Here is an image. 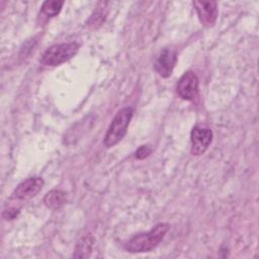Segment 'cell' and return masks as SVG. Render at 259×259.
Returning <instances> with one entry per match:
<instances>
[{"label":"cell","instance_id":"11","mask_svg":"<svg viewBox=\"0 0 259 259\" xmlns=\"http://www.w3.org/2000/svg\"><path fill=\"white\" fill-rule=\"evenodd\" d=\"M63 4H64L63 1H57V0L46 1L41 6V11L47 16L54 17L61 11Z\"/></svg>","mask_w":259,"mask_h":259},{"label":"cell","instance_id":"8","mask_svg":"<svg viewBox=\"0 0 259 259\" xmlns=\"http://www.w3.org/2000/svg\"><path fill=\"white\" fill-rule=\"evenodd\" d=\"M176 61V52L171 49H165L160 53L155 62V70L161 77L168 78L173 72Z\"/></svg>","mask_w":259,"mask_h":259},{"label":"cell","instance_id":"3","mask_svg":"<svg viewBox=\"0 0 259 259\" xmlns=\"http://www.w3.org/2000/svg\"><path fill=\"white\" fill-rule=\"evenodd\" d=\"M79 50L76 42H63L50 47L41 56L40 63L45 66H59L73 58Z\"/></svg>","mask_w":259,"mask_h":259},{"label":"cell","instance_id":"7","mask_svg":"<svg viewBox=\"0 0 259 259\" xmlns=\"http://www.w3.org/2000/svg\"><path fill=\"white\" fill-rule=\"evenodd\" d=\"M44 180L40 177H30L22 181L15 188L13 195L17 199H29L35 196L42 188Z\"/></svg>","mask_w":259,"mask_h":259},{"label":"cell","instance_id":"6","mask_svg":"<svg viewBox=\"0 0 259 259\" xmlns=\"http://www.w3.org/2000/svg\"><path fill=\"white\" fill-rule=\"evenodd\" d=\"M193 6L197 12L202 25L210 27L215 23L218 17V6L214 1H194Z\"/></svg>","mask_w":259,"mask_h":259},{"label":"cell","instance_id":"12","mask_svg":"<svg viewBox=\"0 0 259 259\" xmlns=\"http://www.w3.org/2000/svg\"><path fill=\"white\" fill-rule=\"evenodd\" d=\"M151 148L149 147V146H142V147H140L137 151H136V154H135V156H136V158L137 159H140V160H143V159H145L146 157H148L149 155H150V153H151Z\"/></svg>","mask_w":259,"mask_h":259},{"label":"cell","instance_id":"5","mask_svg":"<svg viewBox=\"0 0 259 259\" xmlns=\"http://www.w3.org/2000/svg\"><path fill=\"white\" fill-rule=\"evenodd\" d=\"M191 154L199 156L203 154L212 141V132L208 127L196 125L192 128L191 135Z\"/></svg>","mask_w":259,"mask_h":259},{"label":"cell","instance_id":"10","mask_svg":"<svg viewBox=\"0 0 259 259\" xmlns=\"http://www.w3.org/2000/svg\"><path fill=\"white\" fill-rule=\"evenodd\" d=\"M94 238L91 235H86L84 237H82L76 247H75V253H74V257L75 258H86L88 257L93 249V245H94Z\"/></svg>","mask_w":259,"mask_h":259},{"label":"cell","instance_id":"4","mask_svg":"<svg viewBox=\"0 0 259 259\" xmlns=\"http://www.w3.org/2000/svg\"><path fill=\"white\" fill-rule=\"evenodd\" d=\"M178 95L187 101H192L198 96V78L192 71L185 72L178 80L176 87Z\"/></svg>","mask_w":259,"mask_h":259},{"label":"cell","instance_id":"1","mask_svg":"<svg viewBox=\"0 0 259 259\" xmlns=\"http://www.w3.org/2000/svg\"><path fill=\"white\" fill-rule=\"evenodd\" d=\"M170 225L167 223H160L147 233H141L134 236L125 243V250L132 253L150 252L156 248L164 239L169 231Z\"/></svg>","mask_w":259,"mask_h":259},{"label":"cell","instance_id":"13","mask_svg":"<svg viewBox=\"0 0 259 259\" xmlns=\"http://www.w3.org/2000/svg\"><path fill=\"white\" fill-rule=\"evenodd\" d=\"M6 212H8V214H7V215H4V217H5L7 220H12V219H14V218L17 215V213H18L17 209H7Z\"/></svg>","mask_w":259,"mask_h":259},{"label":"cell","instance_id":"2","mask_svg":"<svg viewBox=\"0 0 259 259\" xmlns=\"http://www.w3.org/2000/svg\"><path fill=\"white\" fill-rule=\"evenodd\" d=\"M134 109L130 106L119 109L112 118L111 123L104 136L103 145L106 148H111L118 144L126 134L127 126L132 120Z\"/></svg>","mask_w":259,"mask_h":259},{"label":"cell","instance_id":"9","mask_svg":"<svg viewBox=\"0 0 259 259\" xmlns=\"http://www.w3.org/2000/svg\"><path fill=\"white\" fill-rule=\"evenodd\" d=\"M67 201V195L64 191L59 189H53L49 191L45 197L44 202L45 204L53 209H57L61 207L63 204H65Z\"/></svg>","mask_w":259,"mask_h":259}]
</instances>
